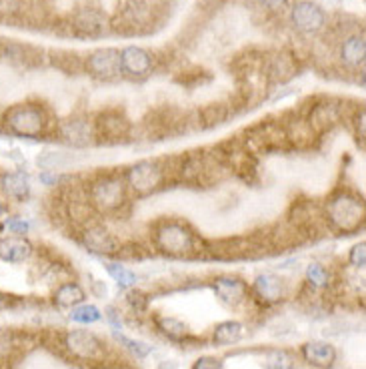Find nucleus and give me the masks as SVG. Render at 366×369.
Returning a JSON list of instances; mask_svg holds the SVG:
<instances>
[{"mask_svg": "<svg viewBox=\"0 0 366 369\" xmlns=\"http://www.w3.org/2000/svg\"><path fill=\"white\" fill-rule=\"evenodd\" d=\"M326 215L334 229H338L343 233H353L365 221V205L360 199H356L355 195L340 193L328 201Z\"/></svg>", "mask_w": 366, "mask_h": 369, "instance_id": "f03ea898", "label": "nucleus"}, {"mask_svg": "<svg viewBox=\"0 0 366 369\" xmlns=\"http://www.w3.org/2000/svg\"><path fill=\"white\" fill-rule=\"evenodd\" d=\"M265 369H299L296 355L289 349H268L262 358Z\"/></svg>", "mask_w": 366, "mask_h": 369, "instance_id": "aec40b11", "label": "nucleus"}, {"mask_svg": "<svg viewBox=\"0 0 366 369\" xmlns=\"http://www.w3.org/2000/svg\"><path fill=\"white\" fill-rule=\"evenodd\" d=\"M328 271L322 267L321 263H311L306 267V281L311 283L312 287H326L328 285Z\"/></svg>", "mask_w": 366, "mask_h": 369, "instance_id": "393cba45", "label": "nucleus"}, {"mask_svg": "<svg viewBox=\"0 0 366 369\" xmlns=\"http://www.w3.org/2000/svg\"><path fill=\"white\" fill-rule=\"evenodd\" d=\"M106 271H109V275H111L112 279L118 283V287L122 289H128V287H134L136 285V273L131 271L128 267H124L121 263H106Z\"/></svg>", "mask_w": 366, "mask_h": 369, "instance_id": "5701e85b", "label": "nucleus"}, {"mask_svg": "<svg viewBox=\"0 0 366 369\" xmlns=\"http://www.w3.org/2000/svg\"><path fill=\"white\" fill-rule=\"evenodd\" d=\"M126 301H128V305L133 307L136 314H143V311H146V307H148L146 297L143 293H138V291H131V293L126 295Z\"/></svg>", "mask_w": 366, "mask_h": 369, "instance_id": "cd10ccee", "label": "nucleus"}, {"mask_svg": "<svg viewBox=\"0 0 366 369\" xmlns=\"http://www.w3.org/2000/svg\"><path fill=\"white\" fill-rule=\"evenodd\" d=\"M4 213H6V205H4V203L0 201V217H2Z\"/></svg>", "mask_w": 366, "mask_h": 369, "instance_id": "72a5a7b5", "label": "nucleus"}, {"mask_svg": "<svg viewBox=\"0 0 366 369\" xmlns=\"http://www.w3.org/2000/svg\"><path fill=\"white\" fill-rule=\"evenodd\" d=\"M109 319H111L112 327H114V331H118L121 329V321H118V317H116V311L114 309H109Z\"/></svg>", "mask_w": 366, "mask_h": 369, "instance_id": "7c9ffc66", "label": "nucleus"}, {"mask_svg": "<svg viewBox=\"0 0 366 369\" xmlns=\"http://www.w3.org/2000/svg\"><path fill=\"white\" fill-rule=\"evenodd\" d=\"M348 261H350V265L356 269H362L366 265V245L365 241L362 243H356L353 249H350V253H348Z\"/></svg>", "mask_w": 366, "mask_h": 369, "instance_id": "bb28decb", "label": "nucleus"}, {"mask_svg": "<svg viewBox=\"0 0 366 369\" xmlns=\"http://www.w3.org/2000/svg\"><path fill=\"white\" fill-rule=\"evenodd\" d=\"M56 179H58V177H56V175H50V173H43V175H40V181L46 183V185H52V183H56Z\"/></svg>", "mask_w": 366, "mask_h": 369, "instance_id": "2f4dec72", "label": "nucleus"}, {"mask_svg": "<svg viewBox=\"0 0 366 369\" xmlns=\"http://www.w3.org/2000/svg\"><path fill=\"white\" fill-rule=\"evenodd\" d=\"M82 243L84 247L92 251V253H99V255H106V253H114L118 249V241L114 239L109 229L94 225L89 227L84 233H82Z\"/></svg>", "mask_w": 366, "mask_h": 369, "instance_id": "4468645a", "label": "nucleus"}, {"mask_svg": "<svg viewBox=\"0 0 366 369\" xmlns=\"http://www.w3.org/2000/svg\"><path fill=\"white\" fill-rule=\"evenodd\" d=\"M156 325H158L162 336H167L168 339H174V341H180V339L189 336V327L177 317H160Z\"/></svg>", "mask_w": 366, "mask_h": 369, "instance_id": "412c9836", "label": "nucleus"}, {"mask_svg": "<svg viewBox=\"0 0 366 369\" xmlns=\"http://www.w3.org/2000/svg\"><path fill=\"white\" fill-rule=\"evenodd\" d=\"M60 137L67 141L68 145L74 146V149H84L92 143V127L89 121H82V119H72L67 121L60 127Z\"/></svg>", "mask_w": 366, "mask_h": 369, "instance_id": "2eb2a0df", "label": "nucleus"}, {"mask_svg": "<svg viewBox=\"0 0 366 369\" xmlns=\"http://www.w3.org/2000/svg\"><path fill=\"white\" fill-rule=\"evenodd\" d=\"M156 247L167 253V255H187L194 249V235L187 225L178 223V221H167L162 223L155 233Z\"/></svg>", "mask_w": 366, "mask_h": 369, "instance_id": "7ed1b4c3", "label": "nucleus"}, {"mask_svg": "<svg viewBox=\"0 0 366 369\" xmlns=\"http://www.w3.org/2000/svg\"><path fill=\"white\" fill-rule=\"evenodd\" d=\"M292 26L302 34H316L326 26V12L312 0H296L290 9Z\"/></svg>", "mask_w": 366, "mask_h": 369, "instance_id": "39448f33", "label": "nucleus"}, {"mask_svg": "<svg viewBox=\"0 0 366 369\" xmlns=\"http://www.w3.org/2000/svg\"><path fill=\"white\" fill-rule=\"evenodd\" d=\"M2 231H4V223H0V233H2Z\"/></svg>", "mask_w": 366, "mask_h": 369, "instance_id": "f704fd0d", "label": "nucleus"}, {"mask_svg": "<svg viewBox=\"0 0 366 369\" xmlns=\"http://www.w3.org/2000/svg\"><path fill=\"white\" fill-rule=\"evenodd\" d=\"M112 337H114V339H116L122 347H126V349H128V351H131L136 359H145L152 353V346H148V343H145V341H136V339H131V337L122 336V333H118V331H114Z\"/></svg>", "mask_w": 366, "mask_h": 369, "instance_id": "b1692460", "label": "nucleus"}, {"mask_svg": "<svg viewBox=\"0 0 366 369\" xmlns=\"http://www.w3.org/2000/svg\"><path fill=\"white\" fill-rule=\"evenodd\" d=\"M67 349L80 359H102L106 353L104 341L89 329H72L65 336Z\"/></svg>", "mask_w": 366, "mask_h": 369, "instance_id": "423d86ee", "label": "nucleus"}, {"mask_svg": "<svg viewBox=\"0 0 366 369\" xmlns=\"http://www.w3.org/2000/svg\"><path fill=\"white\" fill-rule=\"evenodd\" d=\"M33 243L18 235L0 239V259L4 263H24L33 255Z\"/></svg>", "mask_w": 366, "mask_h": 369, "instance_id": "ddd939ff", "label": "nucleus"}, {"mask_svg": "<svg viewBox=\"0 0 366 369\" xmlns=\"http://www.w3.org/2000/svg\"><path fill=\"white\" fill-rule=\"evenodd\" d=\"M192 369H224V361L218 358H212V355H204L194 361Z\"/></svg>", "mask_w": 366, "mask_h": 369, "instance_id": "c85d7f7f", "label": "nucleus"}, {"mask_svg": "<svg viewBox=\"0 0 366 369\" xmlns=\"http://www.w3.org/2000/svg\"><path fill=\"white\" fill-rule=\"evenodd\" d=\"M70 319H72L74 323L92 325L102 319V314H100V309L96 307V305L80 303V305H77V307L70 309Z\"/></svg>", "mask_w": 366, "mask_h": 369, "instance_id": "4be33fe9", "label": "nucleus"}, {"mask_svg": "<svg viewBox=\"0 0 366 369\" xmlns=\"http://www.w3.org/2000/svg\"><path fill=\"white\" fill-rule=\"evenodd\" d=\"M300 355L306 363H311L318 369H328L333 368L334 361H336V349L333 343L328 341H306L304 346L300 347Z\"/></svg>", "mask_w": 366, "mask_h": 369, "instance_id": "9b49d317", "label": "nucleus"}, {"mask_svg": "<svg viewBox=\"0 0 366 369\" xmlns=\"http://www.w3.org/2000/svg\"><path fill=\"white\" fill-rule=\"evenodd\" d=\"M366 56V41L362 34L348 36L340 46V58L348 67H362Z\"/></svg>", "mask_w": 366, "mask_h": 369, "instance_id": "f3484780", "label": "nucleus"}, {"mask_svg": "<svg viewBox=\"0 0 366 369\" xmlns=\"http://www.w3.org/2000/svg\"><path fill=\"white\" fill-rule=\"evenodd\" d=\"M87 70L90 77L99 80H112L121 75V50L118 48H99L87 58Z\"/></svg>", "mask_w": 366, "mask_h": 369, "instance_id": "6e6552de", "label": "nucleus"}, {"mask_svg": "<svg viewBox=\"0 0 366 369\" xmlns=\"http://www.w3.org/2000/svg\"><path fill=\"white\" fill-rule=\"evenodd\" d=\"M244 336V325L240 321H222L214 327L212 339L216 346H233L238 343Z\"/></svg>", "mask_w": 366, "mask_h": 369, "instance_id": "6ab92c4d", "label": "nucleus"}, {"mask_svg": "<svg viewBox=\"0 0 366 369\" xmlns=\"http://www.w3.org/2000/svg\"><path fill=\"white\" fill-rule=\"evenodd\" d=\"M2 127L6 133L23 139H34L45 133L48 127V117L40 105L33 102H18L2 114Z\"/></svg>", "mask_w": 366, "mask_h": 369, "instance_id": "f257e3e1", "label": "nucleus"}, {"mask_svg": "<svg viewBox=\"0 0 366 369\" xmlns=\"http://www.w3.org/2000/svg\"><path fill=\"white\" fill-rule=\"evenodd\" d=\"M0 189L2 193L16 203L26 201L33 193V185H30V177L24 171H14V173H6L0 179Z\"/></svg>", "mask_w": 366, "mask_h": 369, "instance_id": "f8f14e48", "label": "nucleus"}, {"mask_svg": "<svg viewBox=\"0 0 366 369\" xmlns=\"http://www.w3.org/2000/svg\"><path fill=\"white\" fill-rule=\"evenodd\" d=\"M90 201L100 213L121 209L126 201V185L121 177H102L90 187Z\"/></svg>", "mask_w": 366, "mask_h": 369, "instance_id": "20e7f679", "label": "nucleus"}, {"mask_svg": "<svg viewBox=\"0 0 366 369\" xmlns=\"http://www.w3.org/2000/svg\"><path fill=\"white\" fill-rule=\"evenodd\" d=\"M262 6H267L270 11H280V9H284L287 4H289V0H258Z\"/></svg>", "mask_w": 366, "mask_h": 369, "instance_id": "c756f323", "label": "nucleus"}, {"mask_svg": "<svg viewBox=\"0 0 366 369\" xmlns=\"http://www.w3.org/2000/svg\"><path fill=\"white\" fill-rule=\"evenodd\" d=\"M4 227L11 231L12 235H18V237H24L28 231H30V223L24 221V219H21V217H11V219H6V221H4Z\"/></svg>", "mask_w": 366, "mask_h": 369, "instance_id": "a878e982", "label": "nucleus"}, {"mask_svg": "<svg viewBox=\"0 0 366 369\" xmlns=\"http://www.w3.org/2000/svg\"><path fill=\"white\" fill-rule=\"evenodd\" d=\"M255 293L265 303H278L284 297V283L274 273H260L255 279Z\"/></svg>", "mask_w": 366, "mask_h": 369, "instance_id": "dca6fc26", "label": "nucleus"}, {"mask_svg": "<svg viewBox=\"0 0 366 369\" xmlns=\"http://www.w3.org/2000/svg\"><path fill=\"white\" fill-rule=\"evenodd\" d=\"M212 289H214V295L218 297V301L226 307H238L240 303L246 299V283L238 277H218L212 283Z\"/></svg>", "mask_w": 366, "mask_h": 369, "instance_id": "9d476101", "label": "nucleus"}, {"mask_svg": "<svg viewBox=\"0 0 366 369\" xmlns=\"http://www.w3.org/2000/svg\"><path fill=\"white\" fill-rule=\"evenodd\" d=\"M121 70L133 79L146 77L152 70V55L143 46H126L121 50Z\"/></svg>", "mask_w": 366, "mask_h": 369, "instance_id": "1a4fd4ad", "label": "nucleus"}, {"mask_svg": "<svg viewBox=\"0 0 366 369\" xmlns=\"http://www.w3.org/2000/svg\"><path fill=\"white\" fill-rule=\"evenodd\" d=\"M126 181H128L131 189L136 191L138 195H148L160 187L162 169L158 163H152V161H138L136 165L128 169Z\"/></svg>", "mask_w": 366, "mask_h": 369, "instance_id": "0eeeda50", "label": "nucleus"}, {"mask_svg": "<svg viewBox=\"0 0 366 369\" xmlns=\"http://www.w3.org/2000/svg\"><path fill=\"white\" fill-rule=\"evenodd\" d=\"M84 299H87V293L78 283H65L55 293V303L58 307H62V309H72V307L80 305Z\"/></svg>", "mask_w": 366, "mask_h": 369, "instance_id": "a211bd4d", "label": "nucleus"}, {"mask_svg": "<svg viewBox=\"0 0 366 369\" xmlns=\"http://www.w3.org/2000/svg\"><path fill=\"white\" fill-rule=\"evenodd\" d=\"M358 133L360 137H365V112H360V117H358Z\"/></svg>", "mask_w": 366, "mask_h": 369, "instance_id": "473e14b6", "label": "nucleus"}]
</instances>
